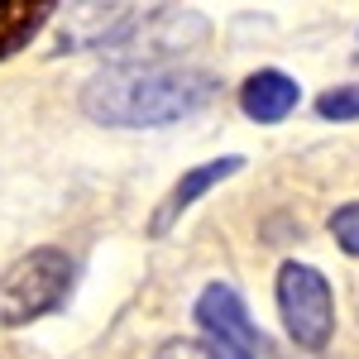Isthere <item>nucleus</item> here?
<instances>
[{"instance_id":"f257e3e1","label":"nucleus","mask_w":359,"mask_h":359,"mask_svg":"<svg viewBox=\"0 0 359 359\" xmlns=\"http://www.w3.org/2000/svg\"><path fill=\"white\" fill-rule=\"evenodd\" d=\"M216 96V77L196 67H163V62H120L96 72L82 86V111L96 125H168L201 111Z\"/></svg>"},{"instance_id":"f03ea898","label":"nucleus","mask_w":359,"mask_h":359,"mask_svg":"<svg viewBox=\"0 0 359 359\" xmlns=\"http://www.w3.org/2000/svg\"><path fill=\"white\" fill-rule=\"evenodd\" d=\"M72 287V259L62 249H34L0 273V326H25L62 306Z\"/></svg>"},{"instance_id":"7ed1b4c3","label":"nucleus","mask_w":359,"mask_h":359,"mask_svg":"<svg viewBox=\"0 0 359 359\" xmlns=\"http://www.w3.org/2000/svg\"><path fill=\"white\" fill-rule=\"evenodd\" d=\"M278 306H283L287 335L302 350H321L331 340V326H335L331 283L311 264H283V273H278Z\"/></svg>"},{"instance_id":"20e7f679","label":"nucleus","mask_w":359,"mask_h":359,"mask_svg":"<svg viewBox=\"0 0 359 359\" xmlns=\"http://www.w3.org/2000/svg\"><path fill=\"white\" fill-rule=\"evenodd\" d=\"M196 326L206 335L211 359H264V335L254 331L245 302L230 283H211L196 297Z\"/></svg>"},{"instance_id":"39448f33","label":"nucleus","mask_w":359,"mask_h":359,"mask_svg":"<svg viewBox=\"0 0 359 359\" xmlns=\"http://www.w3.org/2000/svg\"><path fill=\"white\" fill-rule=\"evenodd\" d=\"M245 168V158L240 154H230V158H211V163H201V168H192V172H182L177 182H172V192L163 196V206L154 211V221H149V235H168V225L177 221L187 206H192L201 192H211L216 182H225V177H235Z\"/></svg>"},{"instance_id":"423d86ee","label":"nucleus","mask_w":359,"mask_h":359,"mask_svg":"<svg viewBox=\"0 0 359 359\" xmlns=\"http://www.w3.org/2000/svg\"><path fill=\"white\" fill-rule=\"evenodd\" d=\"M240 106H245L249 120L259 125H278L297 111V82L283 77V72H254L245 86H240Z\"/></svg>"},{"instance_id":"0eeeda50","label":"nucleus","mask_w":359,"mask_h":359,"mask_svg":"<svg viewBox=\"0 0 359 359\" xmlns=\"http://www.w3.org/2000/svg\"><path fill=\"white\" fill-rule=\"evenodd\" d=\"M53 10L57 5H48V0H0V57L20 53L29 39L48 25Z\"/></svg>"},{"instance_id":"6e6552de","label":"nucleus","mask_w":359,"mask_h":359,"mask_svg":"<svg viewBox=\"0 0 359 359\" xmlns=\"http://www.w3.org/2000/svg\"><path fill=\"white\" fill-rule=\"evenodd\" d=\"M316 111L326 115V120H359V82L335 86L326 96H316Z\"/></svg>"},{"instance_id":"1a4fd4ad","label":"nucleus","mask_w":359,"mask_h":359,"mask_svg":"<svg viewBox=\"0 0 359 359\" xmlns=\"http://www.w3.org/2000/svg\"><path fill=\"white\" fill-rule=\"evenodd\" d=\"M331 235L340 240V249H345V254H355V259H359V201L340 206V211L331 216Z\"/></svg>"}]
</instances>
